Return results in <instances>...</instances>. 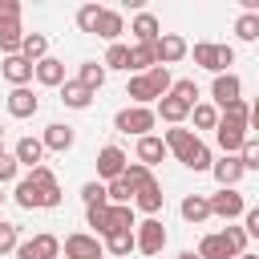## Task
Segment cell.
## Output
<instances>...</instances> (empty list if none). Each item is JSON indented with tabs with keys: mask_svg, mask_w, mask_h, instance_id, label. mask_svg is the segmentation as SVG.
Returning <instances> with one entry per match:
<instances>
[{
	"mask_svg": "<svg viewBox=\"0 0 259 259\" xmlns=\"http://www.w3.org/2000/svg\"><path fill=\"white\" fill-rule=\"evenodd\" d=\"M154 125H158V109H154V105H125V109L113 113V130H117V134L146 138Z\"/></svg>",
	"mask_w": 259,
	"mask_h": 259,
	"instance_id": "obj_1",
	"label": "cell"
},
{
	"mask_svg": "<svg viewBox=\"0 0 259 259\" xmlns=\"http://www.w3.org/2000/svg\"><path fill=\"white\" fill-rule=\"evenodd\" d=\"M190 57H194V65L198 69H206V73H231V65H235V49L231 45H214V40H198L194 49H190Z\"/></svg>",
	"mask_w": 259,
	"mask_h": 259,
	"instance_id": "obj_2",
	"label": "cell"
},
{
	"mask_svg": "<svg viewBox=\"0 0 259 259\" xmlns=\"http://www.w3.org/2000/svg\"><path fill=\"white\" fill-rule=\"evenodd\" d=\"M61 251H65V259H105V243H101L93 231H73V235H65Z\"/></svg>",
	"mask_w": 259,
	"mask_h": 259,
	"instance_id": "obj_3",
	"label": "cell"
},
{
	"mask_svg": "<svg viewBox=\"0 0 259 259\" xmlns=\"http://www.w3.org/2000/svg\"><path fill=\"white\" fill-rule=\"evenodd\" d=\"M210 214L235 223V219L247 214V202H243V194H239L235 186H219V194H210Z\"/></svg>",
	"mask_w": 259,
	"mask_h": 259,
	"instance_id": "obj_4",
	"label": "cell"
},
{
	"mask_svg": "<svg viewBox=\"0 0 259 259\" xmlns=\"http://www.w3.org/2000/svg\"><path fill=\"white\" fill-rule=\"evenodd\" d=\"M57 255H61V239L49 235V231L20 239V247H16V259H57Z\"/></svg>",
	"mask_w": 259,
	"mask_h": 259,
	"instance_id": "obj_5",
	"label": "cell"
},
{
	"mask_svg": "<svg viewBox=\"0 0 259 259\" xmlns=\"http://www.w3.org/2000/svg\"><path fill=\"white\" fill-rule=\"evenodd\" d=\"M134 235H138V251H142V255H150V259L162 255V247H166V227H162V219H142Z\"/></svg>",
	"mask_w": 259,
	"mask_h": 259,
	"instance_id": "obj_6",
	"label": "cell"
},
{
	"mask_svg": "<svg viewBox=\"0 0 259 259\" xmlns=\"http://www.w3.org/2000/svg\"><path fill=\"white\" fill-rule=\"evenodd\" d=\"M125 166H130V158H125L121 146H101V154H97V182H113V178H121Z\"/></svg>",
	"mask_w": 259,
	"mask_h": 259,
	"instance_id": "obj_7",
	"label": "cell"
},
{
	"mask_svg": "<svg viewBox=\"0 0 259 259\" xmlns=\"http://www.w3.org/2000/svg\"><path fill=\"white\" fill-rule=\"evenodd\" d=\"M214 142H219L223 154H239V150L247 146V125H243V121H231V117H219Z\"/></svg>",
	"mask_w": 259,
	"mask_h": 259,
	"instance_id": "obj_8",
	"label": "cell"
},
{
	"mask_svg": "<svg viewBox=\"0 0 259 259\" xmlns=\"http://www.w3.org/2000/svg\"><path fill=\"white\" fill-rule=\"evenodd\" d=\"M0 73H4V81H8L12 89H24V85L36 77V65H32L28 57H20V53H16V57H4Z\"/></svg>",
	"mask_w": 259,
	"mask_h": 259,
	"instance_id": "obj_9",
	"label": "cell"
},
{
	"mask_svg": "<svg viewBox=\"0 0 259 259\" xmlns=\"http://www.w3.org/2000/svg\"><path fill=\"white\" fill-rule=\"evenodd\" d=\"M130 32H134V45H158L162 40V20L154 12H138L130 20Z\"/></svg>",
	"mask_w": 259,
	"mask_h": 259,
	"instance_id": "obj_10",
	"label": "cell"
},
{
	"mask_svg": "<svg viewBox=\"0 0 259 259\" xmlns=\"http://www.w3.org/2000/svg\"><path fill=\"white\" fill-rule=\"evenodd\" d=\"M40 142H45V150H53V154H65V150H73V142H77V130H73V125H65V121H53V125H45Z\"/></svg>",
	"mask_w": 259,
	"mask_h": 259,
	"instance_id": "obj_11",
	"label": "cell"
},
{
	"mask_svg": "<svg viewBox=\"0 0 259 259\" xmlns=\"http://www.w3.org/2000/svg\"><path fill=\"white\" fill-rule=\"evenodd\" d=\"M154 49H158V65H166V69H170V65H178V61L190 53V45H186L178 32H162V40H158Z\"/></svg>",
	"mask_w": 259,
	"mask_h": 259,
	"instance_id": "obj_12",
	"label": "cell"
},
{
	"mask_svg": "<svg viewBox=\"0 0 259 259\" xmlns=\"http://www.w3.org/2000/svg\"><path fill=\"white\" fill-rule=\"evenodd\" d=\"M239 89H243V81H239L235 73H219V77L210 81V97H214L219 109H227L231 101H239Z\"/></svg>",
	"mask_w": 259,
	"mask_h": 259,
	"instance_id": "obj_13",
	"label": "cell"
},
{
	"mask_svg": "<svg viewBox=\"0 0 259 259\" xmlns=\"http://www.w3.org/2000/svg\"><path fill=\"white\" fill-rule=\"evenodd\" d=\"M4 105H8V113H12V117H20V121H24V117H36V109H40V97H36V93L24 85V89H12Z\"/></svg>",
	"mask_w": 259,
	"mask_h": 259,
	"instance_id": "obj_14",
	"label": "cell"
},
{
	"mask_svg": "<svg viewBox=\"0 0 259 259\" xmlns=\"http://www.w3.org/2000/svg\"><path fill=\"white\" fill-rule=\"evenodd\" d=\"M210 174H214L219 186H239V178H243L247 170H243V158H239V154H223V158L210 166Z\"/></svg>",
	"mask_w": 259,
	"mask_h": 259,
	"instance_id": "obj_15",
	"label": "cell"
},
{
	"mask_svg": "<svg viewBox=\"0 0 259 259\" xmlns=\"http://www.w3.org/2000/svg\"><path fill=\"white\" fill-rule=\"evenodd\" d=\"M162 142H166V150L182 162L190 150H194V142H198V134H190V130H182V125H170L166 134H162Z\"/></svg>",
	"mask_w": 259,
	"mask_h": 259,
	"instance_id": "obj_16",
	"label": "cell"
},
{
	"mask_svg": "<svg viewBox=\"0 0 259 259\" xmlns=\"http://www.w3.org/2000/svg\"><path fill=\"white\" fill-rule=\"evenodd\" d=\"M12 198H16V206H20V210H40V206H45V190H40V186H36V182H32L28 174H24L20 182H16Z\"/></svg>",
	"mask_w": 259,
	"mask_h": 259,
	"instance_id": "obj_17",
	"label": "cell"
},
{
	"mask_svg": "<svg viewBox=\"0 0 259 259\" xmlns=\"http://www.w3.org/2000/svg\"><path fill=\"white\" fill-rule=\"evenodd\" d=\"M162 202H166V194H162V182L154 178V182H146L138 194H134V206L138 210H146V219H154L158 210H162Z\"/></svg>",
	"mask_w": 259,
	"mask_h": 259,
	"instance_id": "obj_18",
	"label": "cell"
},
{
	"mask_svg": "<svg viewBox=\"0 0 259 259\" xmlns=\"http://www.w3.org/2000/svg\"><path fill=\"white\" fill-rule=\"evenodd\" d=\"M166 154H170V150H166V142H162L158 134H146V138H138V162H142V166H150V170H154V166H158Z\"/></svg>",
	"mask_w": 259,
	"mask_h": 259,
	"instance_id": "obj_19",
	"label": "cell"
},
{
	"mask_svg": "<svg viewBox=\"0 0 259 259\" xmlns=\"http://www.w3.org/2000/svg\"><path fill=\"white\" fill-rule=\"evenodd\" d=\"M198 255H202V259H239V255H235V247L227 243V235H223V231H214V235H202V243H198Z\"/></svg>",
	"mask_w": 259,
	"mask_h": 259,
	"instance_id": "obj_20",
	"label": "cell"
},
{
	"mask_svg": "<svg viewBox=\"0 0 259 259\" xmlns=\"http://www.w3.org/2000/svg\"><path fill=\"white\" fill-rule=\"evenodd\" d=\"M36 81L40 85H49V89H61L69 77H65V61H57V57H45V61H36Z\"/></svg>",
	"mask_w": 259,
	"mask_h": 259,
	"instance_id": "obj_21",
	"label": "cell"
},
{
	"mask_svg": "<svg viewBox=\"0 0 259 259\" xmlns=\"http://www.w3.org/2000/svg\"><path fill=\"white\" fill-rule=\"evenodd\" d=\"M93 97H97V93H93V89H85L77 77L61 85V101H65L69 109H89V105H93Z\"/></svg>",
	"mask_w": 259,
	"mask_h": 259,
	"instance_id": "obj_22",
	"label": "cell"
},
{
	"mask_svg": "<svg viewBox=\"0 0 259 259\" xmlns=\"http://www.w3.org/2000/svg\"><path fill=\"white\" fill-rule=\"evenodd\" d=\"M12 158L32 170V166H40V158H45V142H40V138H20V142L12 146Z\"/></svg>",
	"mask_w": 259,
	"mask_h": 259,
	"instance_id": "obj_23",
	"label": "cell"
},
{
	"mask_svg": "<svg viewBox=\"0 0 259 259\" xmlns=\"http://www.w3.org/2000/svg\"><path fill=\"white\" fill-rule=\"evenodd\" d=\"M178 210H182V219H186V223H194V227H202V223L210 219V198H206V194H186Z\"/></svg>",
	"mask_w": 259,
	"mask_h": 259,
	"instance_id": "obj_24",
	"label": "cell"
},
{
	"mask_svg": "<svg viewBox=\"0 0 259 259\" xmlns=\"http://www.w3.org/2000/svg\"><path fill=\"white\" fill-rule=\"evenodd\" d=\"M125 32V16L117 12V8H105L101 12V20H97V36L101 40H109V45H117V36Z\"/></svg>",
	"mask_w": 259,
	"mask_h": 259,
	"instance_id": "obj_25",
	"label": "cell"
},
{
	"mask_svg": "<svg viewBox=\"0 0 259 259\" xmlns=\"http://www.w3.org/2000/svg\"><path fill=\"white\" fill-rule=\"evenodd\" d=\"M125 97H130V105H150V101H158V89L150 85V77H146V73H138V77H130Z\"/></svg>",
	"mask_w": 259,
	"mask_h": 259,
	"instance_id": "obj_26",
	"label": "cell"
},
{
	"mask_svg": "<svg viewBox=\"0 0 259 259\" xmlns=\"http://www.w3.org/2000/svg\"><path fill=\"white\" fill-rule=\"evenodd\" d=\"M130 251H138V235H134V231H113V235H105V255H109V259H125Z\"/></svg>",
	"mask_w": 259,
	"mask_h": 259,
	"instance_id": "obj_27",
	"label": "cell"
},
{
	"mask_svg": "<svg viewBox=\"0 0 259 259\" xmlns=\"http://www.w3.org/2000/svg\"><path fill=\"white\" fill-rule=\"evenodd\" d=\"M158 65V49L154 45H130V73H150Z\"/></svg>",
	"mask_w": 259,
	"mask_h": 259,
	"instance_id": "obj_28",
	"label": "cell"
},
{
	"mask_svg": "<svg viewBox=\"0 0 259 259\" xmlns=\"http://www.w3.org/2000/svg\"><path fill=\"white\" fill-rule=\"evenodd\" d=\"M158 117H162V121H166V125H182V121H186V117H190V105H186V101H178V97H170V93H166V97H162V101H158Z\"/></svg>",
	"mask_w": 259,
	"mask_h": 259,
	"instance_id": "obj_29",
	"label": "cell"
},
{
	"mask_svg": "<svg viewBox=\"0 0 259 259\" xmlns=\"http://www.w3.org/2000/svg\"><path fill=\"white\" fill-rule=\"evenodd\" d=\"M77 81H81L85 89H93V93H97V89L105 85V65H101V61H81V69H77Z\"/></svg>",
	"mask_w": 259,
	"mask_h": 259,
	"instance_id": "obj_30",
	"label": "cell"
},
{
	"mask_svg": "<svg viewBox=\"0 0 259 259\" xmlns=\"http://www.w3.org/2000/svg\"><path fill=\"white\" fill-rule=\"evenodd\" d=\"M85 223L93 227V235H97V239H105V235L113 231V219H109V202H105V206H85Z\"/></svg>",
	"mask_w": 259,
	"mask_h": 259,
	"instance_id": "obj_31",
	"label": "cell"
},
{
	"mask_svg": "<svg viewBox=\"0 0 259 259\" xmlns=\"http://www.w3.org/2000/svg\"><path fill=\"white\" fill-rule=\"evenodd\" d=\"M20 57H28L32 65L45 61V57H49V36H45V32H28L24 45H20Z\"/></svg>",
	"mask_w": 259,
	"mask_h": 259,
	"instance_id": "obj_32",
	"label": "cell"
},
{
	"mask_svg": "<svg viewBox=\"0 0 259 259\" xmlns=\"http://www.w3.org/2000/svg\"><path fill=\"white\" fill-rule=\"evenodd\" d=\"M190 117H194V130H219V105H210V101H198L194 109H190Z\"/></svg>",
	"mask_w": 259,
	"mask_h": 259,
	"instance_id": "obj_33",
	"label": "cell"
},
{
	"mask_svg": "<svg viewBox=\"0 0 259 259\" xmlns=\"http://www.w3.org/2000/svg\"><path fill=\"white\" fill-rule=\"evenodd\" d=\"M182 166H186V170H194V174L210 170V166H214V158H210V146H206V142H194V150L182 158Z\"/></svg>",
	"mask_w": 259,
	"mask_h": 259,
	"instance_id": "obj_34",
	"label": "cell"
},
{
	"mask_svg": "<svg viewBox=\"0 0 259 259\" xmlns=\"http://www.w3.org/2000/svg\"><path fill=\"white\" fill-rule=\"evenodd\" d=\"M101 12H105V8H101L97 0L81 4V8H77V28H81V32H93V36H97V20H101Z\"/></svg>",
	"mask_w": 259,
	"mask_h": 259,
	"instance_id": "obj_35",
	"label": "cell"
},
{
	"mask_svg": "<svg viewBox=\"0 0 259 259\" xmlns=\"http://www.w3.org/2000/svg\"><path fill=\"white\" fill-rule=\"evenodd\" d=\"M235 36L239 40H259V12H239L235 16Z\"/></svg>",
	"mask_w": 259,
	"mask_h": 259,
	"instance_id": "obj_36",
	"label": "cell"
},
{
	"mask_svg": "<svg viewBox=\"0 0 259 259\" xmlns=\"http://www.w3.org/2000/svg\"><path fill=\"white\" fill-rule=\"evenodd\" d=\"M101 65H105V69H125V73H130V45H121V40L109 45L105 57H101Z\"/></svg>",
	"mask_w": 259,
	"mask_h": 259,
	"instance_id": "obj_37",
	"label": "cell"
},
{
	"mask_svg": "<svg viewBox=\"0 0 259 259\" xmlns=\"http://www.w3.org/2000/svg\"><path fill=\"white\" fill-rule=\"evenodd\" d=\"M105 190H109V202H113V206H134V186H130L125 178L105 182Z\"/></svg>",
	"mask_w": 259,
	"mask_h": 259,
	"instance_id": "obj_38",
	"label": "cell"
},
{
	"mask_svg": "<svg viewBox=\"0 0 259 259\" xmlns=\"http://www.w3.org/2000/svg\"><path fill=\"white\" fill-rule=\"evenodd\" d=\"M170 97H178V101H186V105L194 109V105H198V85H194V77H178L174 89H170Z\"/></svg>",
	"mask_w": 259,
	"mask_h": 259,
	"instance_id": "obj_39",
	"label": "cell"
},
{
	"mask_svg": "<svg viewBox=\"0 0 259 259\" xmlns=\"http://www.w3.org/2000/svg\"><path fill=\"white\" fill-rule=\"evenodd\" d=\"M121 178H125V182H130V186H134V194H138V190H142V186H146V182H154V170H150V166H142V162H130V166H125V174H121Z\"/></svg>",
	"mask_w": 259,
	"mask_h": 259,
	"instance_id": "obj_40",
	"label": "cell"
},
{
	"mask_svg": "<svg viewBox=\"0 0 259 259\" xmlns=\"http://www.w3.org/2000/svg\"><path fill=\"white\" fill-rule=\"evenodd\" d=\"M146 77H150V85L158 89V101H162V97H166V93L174 89V77H170V69H166V65H154V69H150Z\"/></svg>",
	"mask_w": 259,
	"mask_h": 259,
	"instance_id": "obj_41",
	"label": "cell"
},
{
	"mask_svg": "<svg viewBox=\"0 0 259 259\" xmlns=\"http://www.w3.org/2000/svg\"><path fill=\"white\" fill-rule=\"evenodd\" d=\"M81 202H85V206H105V202H109L105 182H85V186H81Z\"/></svg>",
	"mask_w": 259,
	"mask_h": 259,
	"instance_id": "obj_42",
	"label": "cell"
},
{
	"mask_svg": "<svg viewBox=\"0 0 259 259\" xmlns=\"http://www.w3.org/2000/svg\"><path fill=\"white\" fill-rule=\"evenodd\" d=\"M109 219H113V231H138L134 206H113V202H109ZM113 231H109V235H113Z\"/></svg>",
	"mask_w": 259,
	"mask_h": 259,
	"instance_id": "obj_43",
	"label": "cell"
},
{
	"mask_svg": "<svg viewBox=\"0 0 259 259\" xmlns=\"http://www.w3.org/2000/svg\"><path fill=\"white\" fill-rule=\"evenodd\" d=\"M16 247H20L16 223H0V255H16Z\"/></svg>",
	"mask_w": 259,
	"mask_h": 259,
	"instance_id": "obj_44",
	"label": "cell"
},
{
	"mask_svg": "<svg viewBox=\"0 0 259 259\" xmlns=\"http://www.w3.org/2000/svg\"><path fill=\"white\" fill-rule=\"evenodd\" d=\"M223 235H227V243L235 247V255H247V239H251V235H247V227L227 223V227H223Z\"/></svg>",
	"mask_w": 259,
	"mask_h": 259,
	"instance_id": "obj_45",
	"label": "cell"
},
{
	"mask_svg": "<svg viewBox=\"0 0 259 259\" xmlns=\"http://www.w3.org/2000/svg\"><path fill=\"white\" fill-rule=\"evenodd\" d=\"M219 113H223V117H231V121H243V125H251V105H247L243 97H239V101H231V105H227V109H219Z\"/></svg>",
	"mask_w": 259,
	"mask_h": 259,
	"instance_id": "obj_46",
	"label": "cell"
},
{
	"mask_svg": "<svg viewBox=\"0 0 259 259\" xmlns=\"http://www.w3.org/2000/svg\"><path fill=\"white\" fill-rule=\"evenodd\" d=\"M243 158V170H259V138H247V146L239 150Z\"/></svg>",
	"mask_w": 259,
	"mask_h": 259,
	"instance_id": "obj_47",
	"label": "cell"
},
{
	"mask_svg": "<svg viewBox=\"0 0 259 259\" xmlns=\"http://www.w3.org/2000/svg\"><path fill=\"white\" fill-rule=\"evenodd\" d=\"M16 170H20V162H16L12 154H4V158H0V186H4V182H12V178H16Z\"/></svg>",
	"mask_w": 259,
	"mask_h": 259,
	"instance_id": "obj_48",
	"label": "cell"
},
{
	"mask_svg": "<svg viewBox=\"0 0 259 259\" xmlns=\"http://www.w3.org/2000/svg\"><path fill=\"white\" fill-rule=\"evenodd\" d=\"M243 227H247V235H251V239H259V206H247Z\"/></svg>",
	"mask_w": 259,
	"mask_h": 259,
	"instance_id": "obj_49",
	"label": "cell"
},
{
	"mask_svg": "<svg viewBox=\"0 0 259 259\" xmlns=\"http://www.w3.org/2000/svg\"><path fill=\"white\" fill-rule=\"evenodd\" d=\"M0 20H20V0H0Z\"/></svg>",
	"mask_w": 259,
	"mask_h": 259,
	"instance_id": "obj_50",
	"label": "cell"
},
{
	"mask_svg": "<svg viewBox=\"0 0 259 259\" xmlns=\"http://www.w3.org/2000/svg\"><path fill=\"white\" fill-rule=\"evenodd\" d=\"M247 130H259V97H255V105H251V125Z\"/></svg>",
	"mask_w": 259,
	"mask_h": 259,
	"instance_id": "obj_51",
	"label": "cell"
},
{
	"mask_svg": "<svg viewBox=\"0 0 259 259\" xmlns=\"http://www.w3.org/2000/svg\"><path fill=\"white\" fill-rule=\"evenodd\" d=\"M178 259H202L198 251H178Z\"/></svg>",
	"mask_w": 259,
	"mask_h": 259,
	"instance_id": "obj_52",
	"label": "cell"
},
{
	"mask_svg": "<svg viewBox=\"0 0 259 259\" xmlns=\"http://www.w3.org/2000/svg\"><path fill=\"white\" fill-rule=\"evenodd\" d=\"M4 198H8V194H4V186H0V206H4Z\"/></svg>",
	"mask_w": 259,
	"mask_h": 259,
	"instance_id": "obj_53",
	"label": "cell"
},
{
	"mask_svg": "<svg viewBox=\"0 0 259 259\" xmlns=\"http://www.w3.org/2000/svg\"><path fill=\"white\" fill-rule=\"evenodd\" d=\"M239 259H259V255H239Z\"/></svg>",
	"mask_w": 259,
	"mask_h": 259,
	"instance_id": "obj_54",
	"label": "cell"
},
{
	"mask_svg": "<svg viewBox=\"0 0 259 259\" xmlns=\"http://www.w3.org/2000/svg\"><path fill=\"white\" fill-rule=\"evenodd\" d=\"M0 134H4V125H0Z\"/></svg>",
	"mask_w": 259,
	"mask_h": 259,
	"instance_id": "obj_55",
	"label": "cell"
},
{
	"mask_svg": "<svg viewBox=\"0 0 259 259\" xmlns=\"http://www.w3.org/2000/svg\"><path fill=\"white\" fill-rule=\"evenodd\" d=\"M105 259H109V255H105Z\"/></svg>",
	"mask_w": 259,
	"mask_h": 259,
	"instance_id": "obj_56",
	"label": "cell"
}]
</instances>
